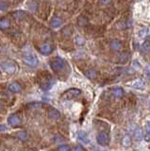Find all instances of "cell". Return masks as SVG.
<instances>
[{
	"instance_id": "obj_18",
	"label": "cell",
	"mask_w": 150,
	"mask_h": 151,
	"mask_svg": "<svg viewBox=\"0 0 150 151\" xmlns=\"http://www.w3.org/2000/svg\"><path fill=\"white\" fill-rule=\"evenodd\" d=\"M140 49L143 53H147L148 51H150V41H145L144 44L141 45Z\"/></svg>"
},
{
	"instance_id": "obj_28",
	"label": "cell",
	"mask_w": 150,
	"mask_h": 151,
	"mask_svg": "<svg viewBox=\"0 0 150 151\" xmlns=\"http://www.w3.org/2000/svg\"><path fill=\"white\" fill-rule=\"evenodd\" d=\"M74 151H83V148L81 147L80 145H77V146H75Z\"/></svg>"
},
{
	"instance_id": "obj_23",
	"label": "cell",
	"mask_w": 150,
	"mask_h": 151,
	"mask_svg": "<svg viewBox=\"0 0 150 151\" xmlns=\"http://www.w3.org/2000/svg\"><path fill=\"white\" fill-rule=\"evenodd\" d=\"M58 151H70V146L68 145H60L58 147Z\"/></svg>"
},
{
	"instance_id": "obj_21",
	"label": "cell",
	"mask_w": 150,
	"mask_h": 151,
	"mask_svg": "<svg viewBox=\"0 0 150 151\" xmlns=\"http://www.w3.org/2000/svg\"><path fill=\"white\" fill-rule=\"evenodd\" d=\"M75 42H76V44L78 45H83L84 44H85V40H84V38L83 37H81V36H77L76 37V39H75Z\"/></svg>"
},
{
	"instance_id": "obj_26",
	"label": "cell",
	"mask_w": 150,
	"mask_h": 151,
	"mask_svg": "<svg viewBox=\"0 0 150 151\" xmlns=\"http://www.w3.org/2000/svg\"><path fill=\"white\" fill-rule=\"evenodd\" d=\"M8 8V4L6 2H0V11H4Z\"/></svg>"
},
{
	"instance_id": "obj_13",
	"label": "cell",
	"mask_w": 150,
	"mask_h": 151,
	"mask_svg": "<svg viewBox=\"0 0 150 151\" xmlns=\"http://www.w3.org/2000/svg\"><path fill=\"white\" fill-rule=\"evenodd\" d=\"M132 135L136 140H142L143 138V131L139 127L134 126V129L132 130Z\"/></svg>"
},
{
	"instance_id": "obj_1",
	"label": "cell",
	"mask_w": 150,
	"mask_h": 151,
	"mask_svg": "<svg viewBox=\"0 0 150 151\" xmlns=\"http://www.w3.org/2000/svg\"><path fill=\"white\" fill-rule=\"evenodd\" d=\"M0 69H1L3 72H5L9 75H12L14 74L18 67L15 63H13V61H11V60H4V61H1L0 63Z\"/></svg>"
},
{
	"instance_id": "obj_7",
	"label": "cell",
	"mask_w": 150,
	"mask_h": 151,
	"mask_svg": "<svg viewBox=\"0 0 150 151\" xmlns=\"http://www.w3.org/2000/svg\"><path fill=\"white\" fill-rule=\"evenodd\" d=\"M39 51H40V53L43 55H49L51 52L53 51V46L51 45V44H49V42H44V44L40 46Z\"/></svg>"
},
{
	"instance_id": "obj_6",
	"label": "cell",
	"mask_w": 150,
	"mask_h": 151,
	"mask_svg": "<svg viewBox=\"0 0 150 151\" xmlns=\"http://www.w3.org/2000/svg\"><path fill=\"white\" fill-rule=\"evenodd\" d=\"M97 143L101 145H108L110 144V135L106 131H100L96 136Z\"/></svg>"
},
{
	"instance_id": "obj_24",
	"label": "cell",
	"mask_w": 150,
	"mask_h": 151,
	"mask_svg": "<svg viewBox=\"0 0 150 151\" xmlns=\"http://www.w3.org/2000/svg\"><path fill=\"white\" fill-rule=\"evenodd\" d=\"M87 23H88V21L86 18H84V17L78 18V25L79 26H85Z\"/></svg>"
},
{
	"instance_id": "obj_5",
	"label": "cell",
	"mask_w": 150,
	"mask_h": 151,
	"mask_svg": "<svg viewBox=\"0 0 150 151\" xmlns=\"http://www.w3.org/2000/svg\"><path fill=\"white\" fill-rule=\"evenodd\" d=\"M80 93H81V91L78 89H76V88L69 89L66 92H64V93L62 96V98L66 99V100H71L73 98L78 97Z\"/></svg>"
},
{
	"instance_id": "obj_27",
	"label": "cell",
	"mask_w": 150,
	"mask_h": 151,
	"mask_svg": "<svg viewBox=\"0 0 150 151\" xmlns=\"http://www.w3.org/2000/svg\"><path fill=\"white\" fill-rule=\"evenodd\" d=\"M8 129V127L6 125H0V131H5Z\"/></svg>"
},
{
	"instance_id": "obj_3",
	"label": "cell",
	"mask_w": 150,
	"mask_h": 151,
	"mask_svg": "<svg viewBox=\"0 0 150 151\" xmlns=\"http://www.w3.org/2000/svg\"><path fill=\"white\" fill-rule=\"evenodd\" d=\"M23 61L27 65H29V67H36L39 64L38 58L34 54H30V53H27L23 56Z\"/></svg>"
},
{
	"instance_id": "obj_17",
	"label": "cell",
	"mask_w": 150,
	"mask_h": 151,
	"mask_svg": "<svg viewBox=\"0 0 150 151\" xmlns=\"http://www.w3.org/2000/svg\"><path fill=\"white\" fill-rule=\"evenodd\" d=\"M149 34H150V28L146 27L141 28L140 31H139V36H140V38H142V39L146 38Z\"/></svg>"
},
{
	"instance_id": "obj_10",
	"label": "cell",
	"mask_w": 150,
	"mask_h": 151,
	"mask_svg": "<svg viewBox=\"0 0 150 151\" xmlns=\"http://www.w3.org/2000/svg\"><path fill=\"white\" fill-rule=\"evenodd\" d=\"M8 123L11 126H17L21 123V120H20V118L18 117V115L11 114V115H10V117L8 118Z\"/></svg>"
},
{
	"instance_id": "obj_9",
	"label": "cell",
	"mask_w": 150,
	"mask_h": 151,
	"mask_svg": "<svg viewBox=\"0 0 150 151\" xmlns=\"http://www.w3.org/2000/svg\"><path fill=\"white\" fill-rule=\"evenodd\" d=\"M62 25V20L60 17H53L50 21V27L52 28H59Z\"/></svg>"
},
{
	"instance_id": "obj_29",
	"label": "cell",
	"mask_w": 150,
	"mask_h": 151,
	"mask_svg": "<svg viewBox=\"0 0 150 151\" xmlns=\"http://www.w3.org/2000/svg\"><path fill=\"white\" fill-rule=\"evenodd\" d=\"M145 127H146V132L150 135V122L146 123V126H145Z\"/></svg>"
},
{
	"instance_id": "obj_12",
	"label": "cell",
	"mask_w": 150,
	"mask_h": 151,
	"mask_svg": "<svg viewBox=\"0 0 150 151\" xmlns=\"http://www.w3.org/2000/svg\"><path fill=\"white\" fill-rule=\"evenodd\" d=\"M48 116H49V118H51V119L57 120L60 117V112L57 110V109L52 108V109H50L48 111Z\"/></svg>"
},
{
	"instance_id": "obj_8",
	"label": "cell",
	"mask_w": 150,
	"mask_h": 151,
	"mask_svg": "<svg viewBox=\"0 0 150 151\" xmlns=\"http://www.w3.org/2000/svg\"><path fill=\"white\" fill-rule=\"evenodd\" d=\"M11 26V21L8 17H0V29L5 30L8 29Z\"/></svg>"
},
{
	"instance_id": "obj_4",
	"label": "cell",
	"mask_w": 150,
	"mask_h": 151,
	"mask_svg": "<svg viewBox=\"0 0 150 151\" xmlns=\"http://www.w3.org/2000/svg\"><path fill=\"white\" fill-rule=\"evenodd\" d=\"M40 87L44 91H48L49 89L52 88L54 84V79L48 76V77H43L40 79Z\"/></svg>"
},
{
	"instance_id": "obj_11",
	"label": "cell",
	"mask_w": 150,
	"mask_h": 151,
	"mask_svg": "<svg viewBox=\"0 0 150 151\" xmlns=\"http://www.w3.org/2000/svg\"><path fill=\"white\" fill-rule=\"evenodd\" d=\"M130 86L133 87L135 89H144V81L143 79L138 78V79H135L133 81L130 82Z\"/></svg>"
},
{
	"instance_id": "obj_14",
	"label": "cell",
	"mask_w": 150,
	"mask_h": 151,
	"mask_svg": "<svg viewBox=\"0 0 150 151\" xmlns=\"http://www.w3.org/2000/svg\"><path fill=\"white\" fill-rule=\"evenodd\" d=\"M9 90L11 92V93H19L21 92V85L18 83V82H11L10 85H9Z\"/></svg>"
},
{
	"instance_id": "obj_20",
	"label": "cell",
	"mask_w": 150,
	"mask_h": 151,
	"mask_svg": "<svg viewBox=\"0 0 150 151\" xmlns=\"http://www.w3.org/2000/svg\"><path fill=\"white\" fill-rule=\"evenodd\" d=\"M85 75H86V77H87V78L93 79V78H95L96 77V72H95V69H89V70L86 71Z\"/></svg>"
},
{
	"instance_id": "obj_22",
	"label": "cell",
	"mask_w": 150,
	"mask_h": 151,
	"mask_svg": "<svg viewBox=\"0 0 150 151\" xmlns=\"http://www.w3.org/2000/svg\"><path fill=\"white\" fill-rule=\"evenodd\" d=\"M129 59V55L128 53H122L120 55V58H119V60L121 61L122 63H126V61H128Z\"/></svg>"
},
{
	"instance_id": "obj_19",
	"label": "cell",
	"mask_w": 150,
	"mask_h": 151,
	"mask_svg": "<svg viewBox=\"0 0 150 151\" xmlns=\"http://www.w3.org/2000/svg\"><path fill=\"white\" fill-rule=\"evenodd\" d=\"M78 137H79V140H80L81 142H83V143H89V139H88V136L86 134V132L84 131H79L78 133Z\"/></svg>"
},
{
	"instance_id": "obj_2",
	"label": "cell",
	"mask_w": 150,
	"mask_h": 151,
	"mask_svg": "<svg viewBox=\"0 0 150 151\" xmlns=\"http://www.w3.org/2000/svg\"><path fill=\"white\" fill-rule=\"evenodd\" d=\"M50 67L54 72L59 73L62 71L65 67V61L60 58H55L50 61Z\"/></svg>"
},
{
	"instance_id": "obj_31",
	"label": "cell",
	"mask_w": 150,
	"mask_h": 151,
	"mask_svg": "<svg viewBox=\"0 0 150 151\" xmlns=\"http://www.w3.org/2000/svg\"><path fill=\"white\" fill-rule=\"evenodd\" d=\"M1 110H2V105L0 104V111H1Z\"/></svg>"
},
{
	"instance_id": "obj_16",
	"label": "cell",
	"mask_w": 150,
	"mask_h": 151,
	"mask_svg": "<svg viewBox=\"0 0 150 151\" xmlns=\"http://www.w3.org/2000/svg\"><path fill=\"white\" fill-rule=\"evenodd\" d=\"M124 90L120 88V87H117V88H114L113 90H112V94L116 97V98H121L124 96Z\"/></svg>"
},
{
	"instance_id": "obj_25",
	"label": "cell",
	"mask_w": 150,
	"mask_h": 151,
	"mask_svg": "<svg viewBox=\"0 0 150 151\" xmlns=\"http://www.w3.org/2000/svg\"><path fill=\"white\" fill-rule=\"evenodd\" d=\"M18 138L21 139V140H25L27 138V134L25 131H20L19 133H18Z\"/></svg>"
},
{
	"instance_id": "obj_32",
	"label": "cell",
	"mask_w": 150,
	"mask_h": 151,
	"mask_svg": "<svg viewBox=\"0 0 150 151\" xmlns=\"http://www.w3.org/2000/svg\"><path fill=\"white\" fill-rule=\"evenodd\" d=\"M148 105H149V109H150V99H149V102H148Z\"/></svg>"
},
{
	"instance_id": "obj_30",
	"label": "cell",
	"mask_w": 150,
	"mask_h": 151,
	"mask_svg": "<svg viewBox=\"0 0 150 151\" xmlns=\"http://www.w3.org/2000/svg\"><path fill=\"white\" fill-rule=\"evenodd\" d=\"M99 2L103 5H107V4H109L111 2V0H99Z\"/></svg>"
},
{
	"instance_id": "obj_15",
	"label": "cell",
	"mask_w": 150,
	"mask_h": 151,
	"mask_svg": "<svg viewBox=\"0 0 150 151\" xmlns=\"http://www.w3.org/2000/svg\"><path fill=\"white\" fill-rule=\"evenodd\" d=\"M110 46H111V49L114 50V51H118L122 48L123 45H122V42L119 40H113L111 42Z\"/></svg>"
}]
</instances>
